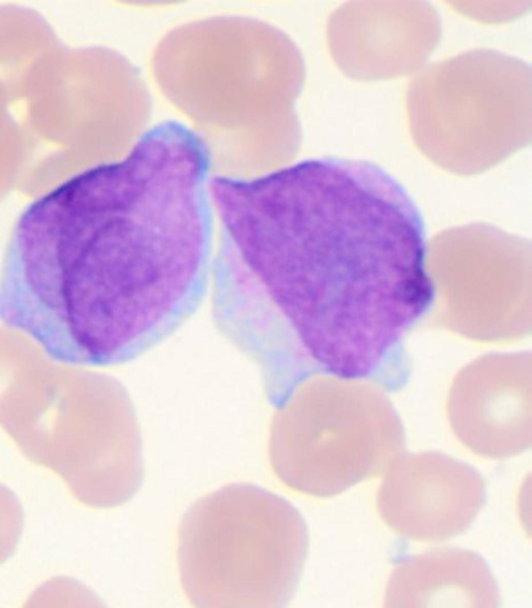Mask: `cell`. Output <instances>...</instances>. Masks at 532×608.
Listing matches in <instances>:
<instances>
[{
  "label": "cell",
  "instance_id": "52a82bcc",
  "mask_svg": "<svg viewBox=\"0 0 532 608\" xmlns=\"http://www.w3.org/2000/svg\"><path fill=\"white\" fill-rule=\"evenodd\" d=\"M384 608H501V594L479 554L445 547L401 558L389 577Z\"/></svg>",
  "mask_w": 532,
  "mask_h": 608
},
{
  "label": "cell",
  "instance_id": "ba28073f",
  "mask_svg": "<svg viewBox=\"0 0 532 608\" xmlns=\"http://www.w3.org/2000/svg\"><path fill=\"white\" fill-rule=\"evenodd\" d=\"M25 608H105L86 588L69 582L55 580L37 590Z\"/></svg>",
  "mask_w": 532,
  "mask_h": 608
},
{
  "label": "cell",
  "instance_id": "5b68a950",
  "mask_svg": "<svg viewBox=\"0 0 532 608\" xmlns=\"http://www.w3.org/2000/svg\"><path fill=\"white\" fill-rule=\"evenodd\" d=\"M378 510L398 535L443 541L464 534L485 504V483L470 465L437 451L401 453L384 469Z\"/></svg>",
  "mask_w": 532,
  "mask_h": 608
},
{
  "label": "cell",
  "instance_id": "7a4b0ae2",
  "mask_svg": "<svg viewBox=\"0 0 532 608\" xmlns=\"http://www.w3.org/2000/svg\"><path fill=\"white\" fill-rule=\"evenodd\" d=\"M211 151L176 120L21 212L0 267V321L75 367L160 345L202 304L212 251Z\"/></svg>",
  "mask_w": 532,
  "mask_h": 608
},
{
  "label": "cell",
  "instance_id": "277c9868",
  "mask_svg": "<svg viewBox=\"0 0 532 608\" xmlns=\"http://www.w3.org/2000/svg\"><path fill=\"white\" fill-rule=\"evenodd\" d=\"M404 441L403 421L381 387L314 378L277 409L269 457L289 488L329 498L383 474Z\"/></svg>",
  "mask_w": 532,
  "mask_h": 608
},
{
  "label": "cell",
  "instance_id": "8992f818",
  "mask_svg": "<svg viewBox=\"0 0 532 608\" xmlns=\"http://www.w3.org/2000/svg\"><path fill=\"white\" fill-rule=\"evenodd\" d=\"M529 354H491L456 376L448 396L454 435L487 459H509L532 443Z\"/></svg>",
  "mask_w": 532,
  "mask_h": 608
},
{
  "label": "cell",
  "instance_id": "3957f363",
  "mask_svg": "<svg viewBox=\"0 0 532 608\" xmlns=\"http://www.w3.org/2000/svg\"><path fill=\"white\" fill-rule=\"evenodd\" d=\"M300 512L250 483L228 485L189 513L181 579L195 608H287L308 557Z\"/></svg>",
  "mask_w": 532,
  "mask_h": 608
},
{
  "label": "cell",
  "instance_id": "6da1fadb",
  "mask_svg": "<svg viewBox=\"0 0 532 608\" xmlns=\"http://www.w3.org/2000/svg\"><path fill=\"white\" fill-rule=\"evenodd\" d=\"M212 318L251 359L275 409L314 378L403 388L406 339L436 301L423 217L368 161L306 159L214 176Z\"/></svg>",
  "mask_w": 532,
  "mask_h": 608
}]
</instances>
